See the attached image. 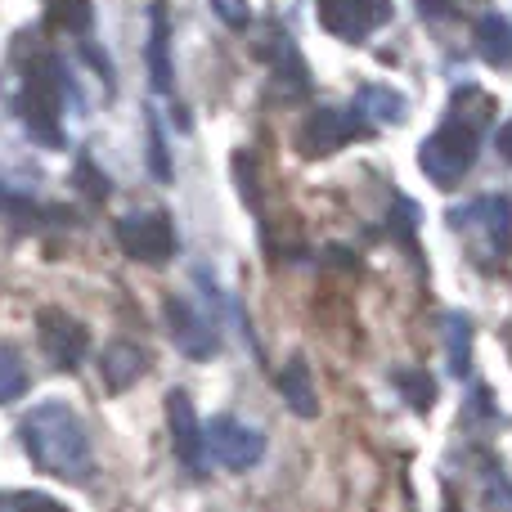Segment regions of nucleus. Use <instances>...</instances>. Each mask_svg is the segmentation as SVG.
<instances>
[{
  "label": "nucleus",
  "instance_id": "obj_27",
  "mask_svg": "<svg viewBox=\"0 0 512 512\" xmlns=\"http://www.w3.org/2000/svg\"><path fill=\"white\" fill-rule=\"evenodd\" d=\"M499 158H504V162H512V117H508V122L504 126H499Z\"/></svg>",
  "mask_w": 512,
  "mask_h": 512
},
{
  "label": "nucleus",
  "instance_id": "obj_4",
  "mask_svg": "<svg viewBox=\"0 0 512 512\" xmlns=\"http://www.w3.org/2000/svg\"><path fill=\"white\" fill-rule=\"evenodd\" d=\"M391 18V0H319V23L342 41H369L373 27Z\"/></svg>",
  "mask_w": 512,
  "mask_h": 512
},
{
  "label": "nucleus",
  "instance_id": "obj_8",
  "mask_svg": "<svg viewBox=\"0 0 512 512\" xmlns=\"http://www.w3.org/2000/svg\"><path fill=\"white\" fill-rule=\"evenodd\" d=\"M167 328L171 337H176V346L189 355V360H212L216 351H221V333L212 328V319L203 315V310H194L189 301L180 297H167Z\"/></svg>",
  "mask_w": 512,
  "mask_h": 512
},
{
  "label": "nucleus",
  "instance_id": "obj_3",
  "mask_svg": "<svg viewBox=\"0 0 512 512\" xmlns=\"http://www.w3.org/2000/svg\"><path fill=\"white\" fill-rule=\"evenodd\" d=\"M477 149H481V131H477V126L459 122V117H445L441 131L427 135L423 149H418V167H423V176L432 180V185L454 189L472 171Z\"/></svg>",
  "mask_w": 512,
  "mask_h": 512
},
{
  "label": "nucleus",
  "instance_id": "obj_15",
  "mask_svg": "<svg viewBox=\"0 0 512 512\" xmlns=\"http://www.w3.org/2000/svg\"><path fill=\"white\" fill-rule=\"evenodd\" d=\"M477 50L495 68H512V23L504 14H481L477 18Z\"/></svg>",
  "mask_w": 512,
  "mask_h": 512
},
{
  "label": "nucleus",
  "instance_id": "obj_14",
  "mask_svg": "<svg viewBox=\"0 0 512 512\" xmlns=\"http://www.w3.org/2000/svg\"><path fill=\"white\" fill-rule=\"evenodd\" d=\"M279 396L288 400V409L297 418H315L319 414V400H315V387H310V369L306 360H288L279 373Z\"/></svg>",
  "mask_w": 512,
  "mask_h": 512
},
{
  "label": "nucleus",
  "instance_id": "obj_9",
  "mask_svg": "<svg viewBox=\"0 0 512 512\" xmlns=\"http://www.w3.org/2000/svg\"><path fill=\"white\" fill-rule=\"evenodd\" d=\"M459 230H481V239L495 248V256H504L512 248V203L504 194H490V198H477L468 203L463 212L450 216Z\"/></svg>",
  "mask_w": 512,
  "mask_h": 512
},
{
  "label": "nucleus",
  "instance_id": "obj_2",
  "mask_svg": "<svg viewBox=\"0 0 512 512\" xmlns=\"http://www.w3.org/2000/svg\"><path fill=\"white\" fill-rule=\"evenodd\" d=\"M59 63L50 54L27 63L23 72V90H18V113L27 122V135L45 149H63V131H59Z\"/></svg>",
  "mask_w": 512,
  "mask_h": 512
},
{
  "label": "nucleus",
  "instance_id": "obj_22",
  "mask_svg": "<svg viewBox=\"0 0 512 512\" xmlns=\"http://www.w3.org/2000/svg\"><path fill=\"white\" fill-rule=\"evenodd\" d=\"M77 185L90 189V198H95V203H104V198H108V180L99 176V167H95V162H86V158L77 162Z\"/></svg>",
  "mask_w": 512,
  "mask_h": 512
},
{
  "label": "nucleus",
  "instance_id": "obj_16",
  "mask_svg": "<svg viewBox=\"0 0 512 512\" xmlns=\"http://www.w3.org/2000/svg\"><path fill=\"white\" fill-rule=\"evenodd\" d=\"M400 113H405V99L387 86H360V95H355L360 122H400Z\"/></svg>",
  "mask_w": 512,
  "mask_h": 512
},
{
  "label": "nucleus",
  "instance_id": "obj_21",
  "mask_svg": "<svg viewBox=\"0 0 512 512\" xmlns=\"http://www.w3.org/2000/svg\"><path fill=\"white\" fill-rule=\"evenodd\" d=\"M391 230H396L400 243L414 239V230H418V207L409 203V198H396V207H391Z\"/></svg>",
  "mask_w": 512,
  "mask_h": 512
},
{
  "label": "nucleus",
  "instance_id": "obj_13",
  "mask_svg": "<svg viewBox=\"0 0 512 512\" xmlns=\"http://www.w3.org/2000/svg\"><path fill=\"white\" fill-rule=\"evenodd\" d=\"M99 369H104V382L113 391H126V387H135V382L149 373V355L140 351L135 342H113L104 351V360H99Z\"/></svg>",
  "mask_w": 512,
  "mask_h": 512
},
{
  "label": "nucleus",
  "instance_id": "obj_19",
  "mask_svg": "<svg viewBox=\"0 0 512 512\" xmlns=\"http://www.w3.org/2000/svg\"><path fill=\"white\" fill-rule=\"evenodd\" d=\"M23 391H27V369H23V360H18L9 346H0V405L18 400Z\"/></svg>",
  "mask_w": 512,
  "mask_h": 512
},
{
  "label": "nucleus",
  "instance_id": "obj_26",
  "mask_svg": "<svg viewBox=\"0 0 512 512\" xmlns=\"http://www.w3.org/2000/svg\"><path fill=\"white\" fill-rule=\"evenodd\" d=\"M418 9H423L427 18H450L454 14V0H418Z\"/></svg>",
  "mask_w": 512,
  "mask_h": 512
},
{
  "label": "nucleus",
  "instance_id": "obj_6",
  "mask_svg": "<svg viewBox=\"0 0 512 512\" xmlns=\"http://www.w3.org/2000/svg\"><path fill=\"white\" fill-rule=\"evenodd\" d=\"M117 243H122V252L135 256V261L158 265L176 252V230H171V221L162 212H144V216L117 221Z\"/></svg>",
  "mask_w": 512,
  "mask_h": 512
},
{
  "label": "nucleus",
  "instance_id": "obj_18",
  "mask_svg": "<svg viewBox=\"0 0 512 512\" xmlns=\"http://www.w3.org/2000/svg\"><path fill=\"white\" fill-rule=\"evenodd\" d=\"M90 23H95L90 0H54L50 5V27H59V32H86Z\"/></svg>",
  "mask_w": 512,
  "mask_h": 512
},
{
  "label": "nucleus",
  "instance_id": "obj_5",
  "mask_svg": "<svg viewBox=\"0 0 512 512\" xmlns=\"http://www.w3.org/2000/svg\"><path fill=\"white\" fill-rule=\"evenodd\" d=\"M207 450L216 454V463L230 472H248L261 463L265 454V436L252 432V427H243L239 418H212L207 423Z\"/></svg>",
  "mask_w": 512,
  "mask_h": 512
},
{
  "label": "nucleus",
  "instance_id": "obj_23",
  "mask_svg": "<svg viewBox=\"0 0 512 512\" xmlns=\"http://www.w3.org/2000/svg\"><path fill=\"white\" fill-rule=\"evenodd\" d=\"M212 9L225 18L230 27H248L252 23V5L248 0H212Z\"/></svg>",
  "mask_w": 512,
  "mask_h": 512
},
{
  "label": "nucleus",
  "instance_id": "obj_11",
  "mask_svg": "<svg viewBox=\"0 0 512 512\" xmlns=\"http://www.w3.org/2000/svg\"><path fill=\"white\" fill-rule=\"evenodd\" d=\"M167 418H171V441L185 468H198V454H203V432H198V414L189 405L185 391H171L167 396Z\"/></svg>",
  "mask_w": 512,
  "mask_h": 512
},
{
  "label": "nucleus",
  "instance_id": "obj_7",
  "mask_svg": "<svg viewBox=\"0 0 512 512\" xmlns=\"http://www.w3.org/2000/svg\"><path fill=\"white\" fill-rule=\"evenodd\" d=\"M36 333H41V346H45V355H50L54 369H77L90 351L86 324L72 319V315H63V310H45V315L36 319Z\"/></svg>",
  "mask_w": 512,
  "mask_h": 512
},
{
  "label": "nucleus",
  "instance_id": "obj_24",
  "mask_svg": "<svg viewBox=\"0 0 512 512\" xmlns=\"http://www.w3.org/2000/svg\"><path fill=\"white\" fill-rule=\"evenodd\" d=\"M400 382H405V396L414 400L418 409H432V382H427L423 373H414V378H400Z\"/></svg>",
  "mask_w": 512,
  "mask_h": 512
},
{
  "label": "nucleus",
  "instance_id": "obj_1",
  "mask_svg": "<svg viewBox=\"0 0 512 512\" xmlns=\"http://www.w3.org/2000/svg\"><path fill=\"white\" fill-rule=\"evenodd\" d=\"M23 445L36 468L54 472V477H81L90 463L86 427H81V418L72 414L68 405H59V400H45V405L27 409Z\"/></svg>",
  "mask_w": 512,
  "mask_h": 512
},
{
  "label": "nucleus",
  "instance_id": "obj_25",
  "mask_svg": "<svg viewBox=\"0 0 512 512\" xmlns=\"http://www.w3.org/2000/svg\"><path fill=\"white\" fill-rule=\"evenodd\" d=\"M14 512H68L63 504H54L50 495H36V490H27V495H18Z\"/></svg>",
  "mask_w": 512,
  "mask_h": 512
},
{
  "label": "nucleus",
  "instance_id": "obj_20",
  "mask_svg": "<svg viewBox=\"0 0 512 512\" xmlns=\"http://www.w3.org/2000/svg\"><path fill=\"white\" fill-rule=\"evenodd\" d=\"M144 122H149V171L153 180H171V158H167V144H162V131H158V113H144Z\"/></svg>",
  "mask_w": 512,
  "mask_h": 512
},
{
  "label": "nucleus",
  "instance_id": "obj_10",
  "mask_svg": "<svg viewBox=\"0 0 512 512\" xmlns=\"http://www.w3.org/2000/svg\"><path fill=\"white\" fill-rule=\"evenodd\" d=\"M355 135H360V117H355V113H333V108H319V113L306 117V126H301L297 149L306 153V158H328V153H337L342 144H351Z\"/></svg>",
  "mask_w": 512,
  "mask_h": 512
},
{
  "label": "nucleus",
  "instance_id": "obj_12",
  "mask_svg": "<svg viewBox=\"0 0 512 512\" xmlns=\"http://www.w3.org/2000/svg\"><path fill=\"white\" fill-rule=\"evenodd\" d=\"M149 81L158 95H167L176 86V72H171V18L167 5H153L149 9Z\"/></svg>",
  "mask_w": 512,
  "mask_h": 512
},
{
  "label": "nucleus",
  "instance_id": "obj_17",
  "mask_svg": "<svg viewBox=\"0 0 512 512\" xmlns=\"http://www.w3.org/2000/svg\"><path fill=\"white\" fill-rule=\"evenodd\" d=\"M445 355H450L454 378H468V369H472V324H468V315H459V310L445 319Z\"/></svg>",
  "mask_w": 512,
  "mask_h": 512
}]
</instances>
